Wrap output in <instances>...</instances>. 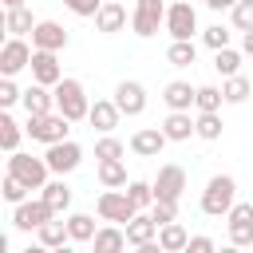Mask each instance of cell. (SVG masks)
Returning <instances> with one entry per match:
<instances>
[{
	"label": "cell",
	"instance_id": "cell-1",
	"mask_svg": "<svg viewBox=\"0 0 253 253\" xmlns=\"http://www.w3.org/2000/svg\"><path fill=\"white\" fill-rule=\"evenodd\" d=\"M51 95H55V111H59L67 123H79V119H87V115H91V99H87V91H83V83H79V79L63 75V83H55V87H51Z\"/></svg>",
	"mask_w": 253,
	"mask_h": 253
},
{
	"label": "cell",
	"instance_id": "cell-2",
	"mask_svg": "<svg viewBox=\"0 0 253 253\" xmlns=\"http://www.w3.org/2000/svg\"><path fill=\"white\" fill-rule=\"evenodd\" d=\"M237 206V182L229 174H213L202 190V213L210 217H229V210Z\"/></svg>",
	"mask_w": 253,
	"mask_h": 253
},
{
	"label": "cell",
	"instance_id": "cell-3",
	"mask_svg": "<svg viewBox=\"0 0 253 253\" xmlns=\"http://www.w3.org/2000/svg\"><path fill=\"white\" fill-rule=\"evenodd\" d=\"M95 210H99L103 221H115V225H126V221H134V213H142V210L126 198V190H103L99 202H95Z\"/></svg>",
	"mask_w": 253,
	"mask_h": 253
},
{
	"label": "cell",
	"instance_id": "cell-4",
	"mask_svg": "<svg viewBox=\"0 0 253 253\" xmlns=\"http://www.w3.org/2000/svg\"><path fill=\"white\" fill-rule=\"evenodd\" d=\"M8 174H16L28 190H43L51 170H47V162H43V158H32V154H20V150H16V154L8 158Z\"/></svg>",
	"mask_w": 253,
	"mask_h": 253
},
{
	"label": "cell",
	"instance_id": "cell-5",
	"mask_svg": "<svg viewBox=\"0 0 253 253\" xmlns=\"http://www.w3.org/2000/svg\"><path fill=\"white\" fill-rule=\"evenodd\" d=\"M158 24H166V4H162V0H134V12H130L134 36L150 40V36L158 32Z\"/></svg>",
	"mask_w": 253,
	"mask_h": 253
},
{
	"label": "cell",
	"instance_id": "cell-6",
	"mask_svg": "<svg viewBox=\"0 0 253 253\" xmlns=\"http://www.w3.org/2000/svg\"><path fill=\"white\" fill-rule=\"evenodd\" d=\"M36 142H47V146H55V142H67V119L59 115V111H51V115H40V119H28V126H24Z\"/></svg>",
	"mask_w": 253,
	"mask_h": 253
},
{
	"label": "cell",
	"instance_id": "cell-7",
	"mask_svg": "<svg viewBox=\"0 0 253 253\" xmlns=\"http://www.w3.org/2000/svg\"><path fill=\"white\" fill-rule=\"evenodd\" d=\"M166 32H170V40H190V36L198 32V12H194V4L174 0V4L166 8Z\"/></svg>",
	"mask_w": 253,
	"mask_h": 253
},
{
	"label": "cell",
	"instance_id": "cell-8",
	"mask_svg": "<svg viewBox=\"0 0 253 253\" xmlns=\"http://www.w3.org/2000/svg\"><path fill=\"white\" fill-rule=\"evenodd\" d=\"M225 229H229V245H253V202H237L225 217Z\"/></svg>",
	"mask_w": 253,
	"mask_h": 253
},
{
	"label": "cell",
	"instance_id": "cell-9",
	"mask_svg": "<svg viewBox=\"0 0 253 253\" xmlns=\"http://www.w3.org/2000/svg\"><path fill=\"white\" fill-rule=\"evenodd\" d=\"M182 194H186V170L166 162L158 170V178H154V202H178Z\"/></svg>",
	"mask_w": 253,
	"mask_h": 253
},
{
	"label": "cell",
	"instance_id": "cell-10",
	"mask_svg": "<svg viewBox=\"0 0 253 253\" xmlns=\"http://www.w3.org/2000/svg\"><path fill=\"white\" fill-rule=\"evenodd\" d=\"M43 162H47V170H51V174H59V178H63V174H71V170L83 162V150H79V142H71V138H67V142L47 146Z\"/></svg>",
	"mask_w": 253,
	"mask_h": 253
},
{
	"label": "cell",
	"instance_id": "cell-11",
	"mask_svg": "<svg viewBox=\"0 0 253 253\" xmlns=\"http://www.w3.org/2000/svg\"><path fill=\"white\" fill-rule=\"evenodd\" d=\"M51 217H55V210H51L43 198H32V202H24V206L12 210V225H16V229H40V225H47Z\"/></svg>",
	"mask_w": 253,
	"mask_h": 253
},
{
	"label": "cell",
	"instance_id": "cell-12",
	"mask_svg": "<svg viewBox=\"0 0 253 253\" xmlns=\"http://www.w3.org/2000/svg\"><path fill=\"white\" fill-rule=\"evenodd\" d=\"M67 43H71V36H67V28L55 24V20H40L36 32H32V47H36V51H63Z\"/></svg>",
	"mask_w": 253,
	"mask_h": 253
},
{
	"label": "cell",
	"instance_id": "cell-13",
	"mask_svg": "<svg viewBox=\"0 0 253 253\" xmlns=\"http://www.w3.org/2000/svg\"><path fill=\"white\" fill-rule=\"evenodd\" d=\"M32 55H36V47H28L24 40H8V43L0 47V75H4V79H12L16 71L32 67Z\"/></svg>",
	"mask_w": 253,
	"mask_h": 253
},
{
	"label": "cell",
	"instance_id": "cell-14",
	"mask_svg": "<svg viewBox=\"0 0 253 253\" xmlns=\"http://www.w3.org/2000/svg\"><path fill=\"white\" fill-rule=\"evenodd\" d=\"M115 107L123 111V115H142L146 111V87L142 83H134V79H123L119 87H115Z\"/></svg>",
	"mask_w": 253,
	"mask_h": 253
},
{
	"label": "cell",
	"instance_id": "cell-15",
	"mask_svg": "<svg viewBox=\"0 0 253 253\" xmlns=\"http://www.w3.org/2000/svg\"><path fill=\"white\" fill-rule=\"evenodd\" d=\"M32 79H36L40 87L63 83V67H59V59H55V51H36V55H32Z\"/></svg>",
	"mask_w": 253,
	"mask_h": 253
},
{
	"label": "cell",
	"instance_id": "cell-16",
	"mask_svg": "<svg viewBox=\"0 0 253 253\" xmlns=\"http://www.w3.org/2000/svg\"><path fill=\"white\" fill-rule=\"evenodd\" d=\"M166 142H170V138L162 134V126H142V130L130 134V150H134L138 158H158Z\"/></svg>",
	"mask_w": 253,
	"mask_h": 253
},
{
	"label": "cell",
	"instance_id": "cell-17",
	"mask_svg": "<svg viewBox=\"0 0 253 253\" xmlns=\"http://www.w3.org/2000/svg\"><path fill=\"white\" fill-rule=\"evenodd\" d=\"M119 119H123V111L115 107V99H95V103H91V115H87V123H91L99 134H111V130L119 126Z\"/></svg>",
	"mask_w": 253,
	"mask_h": 253
},
{
	"label": "cell",
	"instance_id": "cell-18",
	"mask_svg": "<svg viewBox=\"0 0 253 253\" xmlns=\"http://www.w3.org/2000/svg\"><path fill=\"white\" fill-rule=\"evenodd\" d=\"M95 28H99L103 36H115V32H123V28H126V4H115V0H107V4L99 8V16H95Z\"/></svg>",
	"mask_w": 253,
	"mask_h": 253
},
{
	"label": "cell",
	"instance_id": "cell-19",
	"mask_svg": "<svg viewBox=\"0 0 253 253\" xmlns=\"http://www.w3.org/2000/svg\"><path fill=\"white\" fill-rule=\"evenodd\" d=\"M194 99H198V87H190V83H182V79H174V83L162 87V103H166L170 111H190Z\"/></svg>",
	"mask_w": 253,
	"mask_h": 253
},
{
	"label": "cell",
	"instance_id": "cell-20",
	"mask_svg": "<svg viewBox=\"0 0 253 253\" xmlns=\"http://www.w3.org/2000/svg\"><path fill=\"white\" fill-rule=\"evenodd\" d=\"M24 111H28V119H40V115H51V107H55V95L47 91V87H40V83H32L28 91H24Z\"/></svg>",
	"mask_w": 253,
	"mask_h": 253
},
{
	"label": "cell",
	"instance_id": "cell-21",
	"mask_svg": "<svg viewBox=\"0 0 253 253\" xmlns=\"http://www.w3.org/2000/svg\"><path fill=\"white\" fill-rule=\"evenodd\" d=\"M162 134H166L170 142H186L190 134H198V126H194L190 111H170V115L162 119Z\"/></svg>",
	"mask_w": 253,
	"mask_h": 253
},
{
	"label": "cell",
	"instance_id": "cell-22",
	"mask_svg": "<svg viewBox=\"0 0 253 253\" xmlns=\"http://www.w3.org/2000/svg\"><path fill=\"white\" fill-rule=\"evenodd\" d=\"M126 241H130V245L158 241V221H154L150 213H134V221H126Z\"/></svg>",
	"mask_w": 253,
	"mask_h": 253
},
{
	"label": "cell",
	"instance_id": "cell-23",
	"mask_svg": "<svg viewBox=\"0 0 253 253\" xmlns=\"http://www.w3.org/2000/svg\"><path fill=\"white\" fill-rule=\"evenodd\" d=\"M130 241H126V229H119V225H103L99 233H95V241H91V249L95 253H123Z\"/></svg>",
	"mask_w": 253,
	"mask_h": 253
},
{
	"label": "cell",
	"instance_id": "cell-24",
	"mask_svg": "<svg viewBox=\"0 0 253 253\" xmlns=\"http://www.w3.org/2000/svg\"><path fill=\"white\" fill-rule=\"evenodd\" d=\"M40 198L55 210V217H63V210L71 206V186H67L63 178H55V182H47V186H43V194H40Z\"/></svg>",
	"mask_w": 253,
	"mask_h": 253
},
{
	"label": "cell",
	"instance_id": "cell-25",
	"mask_svg": "<svg viewBox=\"0 0 253 253\" xmlns=\"http://www.w3.org/2000/svg\"><path fill=\"white\" fill-rule=\"evenodd\" d=\"M36 24H40V20H32V12H28V8H16V12H4V32H8L12 40H20V36H28V32H36Z\"/></svg>",
	"mask_w": 253,
	"mask_h": 253
},
{
	"label": "cell",
	"instance_id": "cell-26",
	"mask_svg": "<svg viewBox=\"0 0 253 253\" xmlns=\"http://www.w3.org/2000/svg\"><path fill=\"white\" fill-rule=\"evenodd\" d=\"M158 245H162L166 253H182V249L190 245V233H186V225H182V221H174V225H162V229H158Z\"/></svg>",
	"mask_w": 253,
	"mask_h": 253
},
{
	"label": "cell",
	"instance_id": "cell-27",
	"mask_svg": "<svg viewBox=\"0 0 253 253\" xmlns=\"http://www.w3.org/2000/svg\"><path fill=\"white\" fill-rule=\"evenodd\" d=\"M40 233V245H47V249H59V245H67L71 237H67V221L63 217H51L47 225H40L36 229Z\"/></svg>",
	"mask_w": 253,
	"mask_h": 253
},
{
	"label": "cell",
	"instance_id": "cell-28",
	"mask_svg": "<svg viewBox=\"0 0 253 253\" xmlns=\"http://www.w3.org/2000/svg\"><path fill=\"white\" fill-rule=\"evenodd\" d=\"M194 59H198L194 40H174V43L166 47V63H170V67H190Z\"/></svg>",
	"mask_w": 253,
	"mask_h": 253
},
{
	"label": "cell",
	"instance_id": "cell-29",
	"mask_svg": "<svg viewBox=\"0 0 253 253\" xmlns=\"http://www.w3.org/2000/svg\"><path fill=\"white\" fill-rule=\"evenodd\" d=\"M95 233L99 229H95V217L91 213H71L67 217V237L71 241H95Z\"/></svg>",
	"mask_w": 253,
	"mask_h": 253
},
{
	"label": "cell",
	"instance_id": "cell-30",
	"mask_svg": "<svg viewBox=\"0 0 253 253\" xmlns=\"http://www.w3.org/2000/svg\"><path fill=\"white\" fill-rule=\"evenodd\" d=\"M221 103H225V95H221V87H198V99H194V107H198V115H217L221 111Z\"/></svg>",
	"mask_w": 253,
	"mask_h": 253
},
{
	"label": "cell",
	"instance_id": "cell-31",
	"mask_svg": "<svg viewBox=\"0 0 253 253\" xmlns=\"http://www.w3.org/2000/svg\"><path fill=\"white\" fill-rule=\"evenodd\" d=\"M99 182H103L107 190H126V186H130L123 162H99Z\"/></svg>",
	"mask_w": 253,
	"mask_h": 253
},
{
	"label": "cell",
	"instance_id": "cell-32",
	"mask_svg": "<svg viewBox=\"0 0 253 253\" xmlns=\"http://www.w3.org/2000/svg\"><path fill=\"white\" fill-rule=\"evenodd\" d=\"M213 71H221L225 79L241 75V51H233V47H225V51H213Z\"/></svg>",
	"mask_w": 253,
	"mask_h": 253
},
{
	"label": "cell",
	"instance_id": "cell-33",
	"mask_svg": "<svg viewBox=\"0 0 253 253\" xmlns=\"http://www.w3.org/2000/svg\"><path fill=\"white\" fill-rule=\"evenodd\" d=\"M221 95H225V103H245V99L253 95V87H249L245 75H233V79L221 83Z\"/></svg>",
	"mask_w": 253,
	"mask_h": 253
},
{
	"label": "cell",
	"instance_id": "cell-34",
	"mask_svg": "<svg viewBox=\"0 0 253 253\" xmlns=\"http://www.w3.org/2000/svg\"><path fill=\"white\" fill-rule=\"evenodd\" d=\"M20 123L12 119V115H0V146L8 150V154H16V146H20Z\"/></svg>",
	"mask_w": 253,
	"mask_h": 253
},
{
	"label": "cell",
	"instance_id": "cell-35",
	"mask_svg": "<svg viewBox=\"0 0 253 253\" xmlns=\"http://www.w3.org/2000/svg\"><path fill=\"white\" fill-rule=\"evenodd\" d=\"M95 158H99V162H123V142H119L115 134H103V138L95 142Z\"/></svg>",
	"mask_w": 253,
	"mask_h": 253
},
{
	"label": "cell",
	"instance_id": "cell-36",
	"mask_svg": "<svg viewBox=\"0 0 253 253\" xmlns=\"http://www.w3.org/2000/svg\"><path fill=\"white\" fill-rule=\"evenodd\" d=\"M126 198H130L138 210H150V206H154V182H138V178H134V182L126 186Z\"/></svg>",
	"mask_w": 253,
	"mask_h": 253
},
{
	"label": "cell",
	"instance_id": "cell-37",
	"mask_svg": "<svg viewBox=\"0 0 253 253\" xmlns=\"http://www.w3.org/2000/svg\"><path fill=\"white\" fill-rule=\"evenodd\" d=\"M194 126H198V138H206V142L221 138V115H198Z\"/></svg>",
	"mask_w": 253,
	"mask_h": 253
},
{
	"label": "cell",
	"instance_id": "cell-38",
	"mask_svg": "<svg viewBox=\"0 0 253 253\" xmlns=\"http://www.w3.org/2000/svg\"><path fill=\"white\" fill-rule=\"evenodd\" d=\"M0 194H4L12 206H24V202H28V186H24L16 174H4V190H0Z\"/></svg>",
	"mask_w": 253,
	"mask_h": 253
},
{
	"label": "cell",
	"instance_id": "cell-39",
	"mask_svg": "<svg viewBox=\"0 0 253 253\" xmlns=\"http://www.w3.org/2000/svg\"><path fill=\"white\" fill-rule=\"evenodd\" d=\"M146 213L158 221V229H162V225H174V221H178V202H154Z\"/></svg>",
	"mask_w": 253,
	"mask_h": 253
},
{
	"label": "cell",
	"instance_id": "cell-40",
	"mask_svg": "<svg viewBox=\"0 0 253 253\" xmlns=\"http://www.w3.org/2000/svg\"><path fill=\"white\" fill-rule=\"evenodd\" d=\"M229 16H233V28H237L241 36H245V32H253V0H241Z\"/></svg>",
	"mask_w": 253,
	"mask_h": 253
},
{
	"label": "cell",
	"instance_id": "cell-41",
	"mask_svg": "<svg viewBox=\"0 0 253 253\" xmlns=\"http://www.w3.org/2000/svg\"><path fill=\"white\" fill-rule=\"evenodd\" d=\"M202 40H206V47H213V51H225V47H229V28L213 24V28H206V32H202Z\"/></svg>",
	"mask_w": 253,
	"mask_h": 253
},
{
	"label": "cell",
	"instance_id": "cell-42",
	"mask_svg": "<svg viewBox=\"0 0 253 253\" xmlns=\"http://www.w3.org/2000/svg\"><path fill=\"white\" fill-rule=\"evenodd\" d=\"M67 4V12H75V16H99V8L107 4V0H63Z\"/></svg>",
	"mask_w": 253,
	"mask_h": 253
},
{
	"label": "cell",
	"instance_id": "cell-43",
	"mask_svg": "<svg viewBox=\"0 0 253 253\" xmlns=\"http://www.w3.org/2000/svg\"><path fill=\"white\" fill-rule=\"evenodd\" d=\"M24 99V91L12 83V79H0V107H12V103H20Z\"/></svg>",
	"mask_w": 253,
	"mask_h": 253
},
{
	"label": "cell",
	"instance_id": "cell-44",
	"mask_svg": "<svg viewBox=\"0 0 253 253\" xmlns=\"http://www.w3.org/2000/svg\"><path fill=\"white\" fill-rule=\"evenodd\" d=\"M182 253H217V245H213V237L198 233V237H190V245H186Z\"/></svg>",
	"mask_w": 253,
	"mask_h": 253
},
{
	"label": "cell",
	"instance_id": "cell-45",
	"mask_svg": "<svg viewBox=\"0 0 253 253\" xmlns=\"http://www.w3.org/2000/svg\"><path fill=\"white\" fill-rule=\"evenodd\" d=\"M237 4H241V0H206V8H213V12H221V8H229V12H233Z\"/></svg>",
	"mask_w": 253,
	"mask_h": 253
},
{
	"label": "cell",
	"instance_id": "cell-46",
	"mask_svg": "<svg viewBox=\"0 0 253 253\" xmlns=\"http://www.w3.org/2000/svg\"><path fill=\"white\" fill-rule=\"evenodd\" d=\"M134 253H166L158 241H146V245H134Z\"/></svg>",
	"mask_w": 253,
	"mask_h": 253
},
{
	"label": "cell",
	"instance_id": "cell-47",
	"mask_svg": "<svg viewBox=\"0 0 253 253\" xmlns=\"http://www.w3.org/2000/svg\"><path fill=\"white\" fill-rule=\"evenodd\" d=\"M241 55H253V32L241 36Z\"/></svg>",
	"mask_w": 253,
	"mask_h": 253
},
{
	"label": "cell",
	"instance_id": "cell-48",
	"mask_svg": "<svg viewBox=\"0 0 253 253\" xmlns=\"http://www.w3.org/2000/svg\"><path fill=\"white\" fill-rule=\"evenodd\" d=\"M4 4V12H16V8H24V0H0Z\"/></svg>",
	"mask_w": 253,
	"mask_h": 253
},
{
	"label": "cell",
	"instance_id": "cell-49",
	"mask_svg": "<svg viewBox=\"0 0 253 253\" xmlns=\"http://www.w3.org/2000/svg\"><path fill=\"white\" fill-rule=\"evenodd\" d=\"M24 253H51V249H47V245H28Z\"/></svg>",
	"mask_w": 253,
	"mask_h": 253
},
{
	"label": "cell",
	"instance_id": "cell-50",
	"mask_svg": "<svg viewBox=\"0 0 253 253\" xmlns=\"http://www.w3.org/2000/svg\"><path fill=\"white\" fill-rule=\"evenodd\" d=\"M51 253H75V245L67 241V245H59V249H51Z\"/></svg>",
	"mask_w": 253,
	"mask_h": 253
},
{
	"label": "cell",
	"instance_id": "cell-51",
	"mask_svg": "<svg viewBox=\"0 0 253 253\" xmlns=\"http://www.w3.org/2000/svg\"><path fill=\"white\" fill-rule=\"evenodd\" d=\"M217 253H241V245H221Z\"/></svg>",
	"mask_w": 253,
	"mask_h": 253
},
{
	"label": "cell",
	"instance_id": "cell-52",
	"mask_svg": "<svg viewBox=\"0 0 253 253\" xmlns=\"http://www.w3.org/2000/svg\"><path fill=\"white\" fill-rule=\"evenodd\" d=\"M115 4H123V0H115Z\"/></svg>",
	"mask_w": 253,
	"mask_h": 253
},
{
	"label": "cell",
	"instance_id": "cell-53",
	"mask_svg": "<svg viewBox=\"0 0 253 253\" xmlns=\"http://www.w3.org/2000/svg\"><path fill=\"white\" fill-rule=\"evenodd\" d=\"M186 4H194V0H186Z\"/></svg>",
	"mask_w": 253,
	"mask_h": 253
}]
</instances>
